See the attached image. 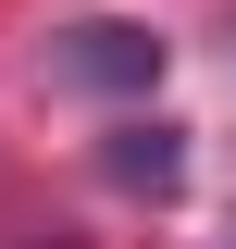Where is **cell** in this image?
<instances>
[{
	"mask_svg": "<svg viewBox=\"0 0 236 249\" xmlns=\"http://www.w3.org/2000/svg\"><path fill=\"white\" fill-rule=\"evenodd\" d=\"M50 88L137 100V88H162V37H149V25H124V13H87V25H62V37H50Z\"/></svg>",
	"mask_w": 236,
	"mask_h": 249,
	"instance_id": "1",
	"label": "cell"
},
{
	"mask_svg": "<svg viewBox=\"0 0 236 249\" xmlns=\"http://www.w3.org/2000/svg\"><path fill=\"white\" fill-rule=\"evenodd\" d=\"M100 175H112V187H137V199H174V175H186V124H112Z\"/></svg>",
	"mask_w": 236,
	"mask_h": 249,
	"instance_id": "2",
	"label": "cell"
}]
</instances>
